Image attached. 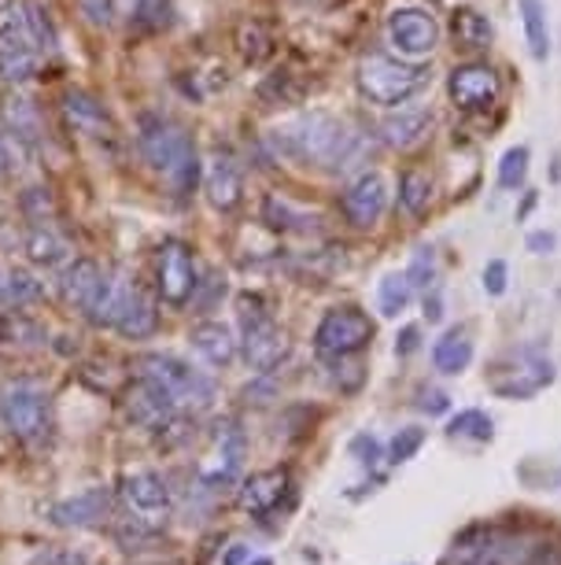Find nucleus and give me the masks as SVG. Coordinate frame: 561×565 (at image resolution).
Returning <instances> with one entry per match:
<instances>
[{
  "instance_id": "obj_1",
  "label": "nucleus",
  "mask_w": 561,
  "mask_h": 565,
  "mask_svg": "<svg viewBox=\"0 0 561 565\" xmlns=\"http://www.w3.org/2000/svg\"><path fill=\"white\" fill-rule=\"evenodd\" d=\"M273 145L295 163H314L325 170H352L366 159V134L330 111H303L281 130H273Z\"/></svg>"
},
{
  "instance_id": "obj_2",
  "label": "nucleus",
  "mask_w": 561,
  "mask_h": 565,
  "mask_svg": "<svg viewBox=\"0 0 561 565\" xmlns=\"http://www.w3.org/2000/svg\"><path fill=\"white\" fill-rule=\"evenodd\" d=\"M137 152L177 196H188L199 181V152L193 134L171 115H144L137 126Z\"/></svg>"
},
{
  "instance_id": "obj_3",
  "label": "nucleus",
  "mask_w": 561,
  "mask_h": 565,
  "mask_svg": "<svg viewBox=\"0 0 561 565\" xmlns=\"http://www.w3.org/2000/svg\"><path fill=\"white\" fill-rule=\"evenodd\" d=\"M137 377L159 385L185 414H204L215 407V399H218V385L204 370H196L193 362H185L177 355H163V351L144 355L137 362Z\"/></svg>"
},
{
  "instance_id": "obj_4",
  "label": "nucleus",
  "mask_w": 561,
  "mask_h": 565,
  "mask_svg": "<svg viewBox=\"0 0 561 565\" xmlns=\"http://www.w3.org/2000/svg\"><path fill=\"white\" fill-rule=\"evenodd\" d=\"M358 93L377 108H403L410 97H418L429 85V71L421 63H407L385 52H369L358 63Z\"/></svg>"
},
{
  "instance_id": "obj_5",
  "label": "nucleus",
  "mask_w": 561,
  "mask_h": 565,
  "mask_svg": "<svg viewBox=\"0 0 561 565\" xmlns=\"http://www.w3.org/2000/svg\"><path fill=\"white\" fill-rule=\"evenodd\" d=\"M0 422H4V429L12 433L19 444H26V447L48 444L52 429H56L48 388L30 377H19L12 385H4L0 388Z\"/></svg>"
},
{
  "instance_id": "obj_6",
  "label": "nucleus",
  "mask_w": 561,
  "mask_h": 565,
  "mask_svg": "<svg viewBox=\"0 0 561 565\" xmlns=\"http://www.w3.org/2000/svg\"><path fill=\"white\" fill-rule=\"evenodd\" d=\"M240 311H237V318H240V351H245V362L256 373H273L281 366L284 359H289V351H292V344H289V333L278 326V318L270 315V307L262 303V296H240Z\"/></svg>"
},
{
  "instance_id": "obj_7",
  "label": "nucleus",
  "mask_w": 561,
  "mask_h": 565,
  "mask_svg": "<svg viewBox=\"0 0 561 565\" xmlns=\"http://www.w3.org/2000/svg\"><path fill=\"white\" fill-rule=\"evenodd\" d=\"M374 333L377 326L363 307H333L314 329V351L322 359H355L358 351L374 344Z\"/></svg>"
},
{
  "instance_id": "obj_8",
  "label": "nucleus",
  "mask_w": 561,
  "mask_h": 565,
  "mask_svg": "<svg viewBox=\"0 0 561 565\" xmlns=\"http://www.w3.org/2000/svg\"><path fill=\"white\" fill-rule=\"evenodd\" d=\"M199 270H196V255L185 241L166 237L159 244L155 255V292L166 307H188L196 296Z\"/></svg>"
},
{
  "instance_id": "obj_9",
  "label": "nucleus",
  "mask_w": 561,
  "mask_h": 565,
  "mask_svg": "<svg viewBox=\"0 0 561 565\" xmlns=\"http://www.w3.org/2000/svg\"><path fill=\"white\" fill-rule=\"evenodd\" d=\"M554 381V362L539 351H514L510 359L492 366V388L503 399H532L536 392H543Z\"/></svg>"
},
{
  "instance_id": "obj_10",
  "label": "nucleus",
  "mask_w": 561,
  "mask_h": 565,
  "mask_svg": "<svg viewBox=\"0 0 561 565\" xmlns=\"http://www.w3.org/2000/svg\"><path fill=\"white\" fill-rule=\"evenodd\" d=\"M126 414H130V422L133 425H141L144 433H174V429H182V407L166 396L163 388L152 385V381H144V377H137L130 392H126Z\"/></svg>"
},
{
  "instance_id": "obj_11",
  "label": "nucleus",
  "mask_w": 561,
  "mask_h": 565,
  "mask_svg": "<svg viewBox=\"0 0 561 565\" xmlns=\"http://www.w3.org/2000/svg\"><path fill=\"white\" fill-rule=\"evenodd\" d=\"M388 41L407 60L432 56L440 45V23L425 8H396L388 15Z\"/></svg>"
},
{
  "instance_id": "obj_12",
  "label": "nucleus",
  "mask_w": 561,
  "mask_h": 565,
  "mask_svg": "<svg viewBox=\"0 0 561 565\" xmlns=\"http://www.w3.org/2000/svg\"><path fill=\"white\" fill-rule=\"evenodd\" d=\"M108 270L97 263V259H86V255H78V259H67L60 266V277H56V289L63 296V303H71L74 311L82 315H93L100 303L104 289H108Z\"/></svg>"
},
{
  "instance_id": "obj_13",
  "label": "nucleus",
  "mask_w": 561,
  "mask_h": 565,
  "mask_svg": "<svg viewBox=\"0 0 561 565\" xmlns=\"http://www.w3.org/2000/svg\"><path fill=\"white\" fill-rule=\"evenodd\" d=\"M0 134L8 137L12 156L41 152V145H45V119H41L37 104L23 97V93H8V97L0 100Z\"/></svg>"
},
{
  "instance_id": "obj_14",
  "label": "nucleus",
  "mask_w": 561,
  "mask_h": 565,
  "mask_svg": "<svg viewBox=\"0 0 561 565\" xmlns=\"http://www.w3.org/2000/svg\"><path fill=\"white\" fill-rule=\"evenodd\" d=\"M447 93L458 111H488L503 93V82L488 63H458L447 78Z\"/></svg>"
},
{
  "instance_id": "obj_15",
  "label": "nucleus",
  "mask_w": 561,
  "mask_h": 565,
  "mask_svg": "<svg viewBox=\"0 0 561 565\" xmlns=\"http://www.w3.org/2000/svg\"><path fill=\"white\" fill-rule=\"evenodd\" d=\"M341 211L355 230H374L388 211V181L377 170H363L341 193Z\"/></svg>"
},
{
  "instance_id": "obj_16",
  "label": "nucleus",
  "mask_w": 561,
  "mask_h": 565,
  "mask_svg": "<svg viewBox=\"0 0 561 565\" xmlns=\"http://www.w3.org/2000/svg\"><path fill=\"white\" fill-rule=\"evenodd\" d=\"M240 462H245V433H240L237 422H222L215 433V444H211L207 462L199 466V484L211 488V492L233 484L240 473Z\"/></svg>"
},
{
  "instance_id": "obj_17",
  "label": "nucleus",
  "mask_w": 561,
  "mask_h": 565,
  "mask_svg": "<svg viewBox=\"0 0 561 565\" xmlns=\"http://www.w3.org/2000/svg\"><path fill=\"white\" fill-rule=\"evenodd\" d=\"M119 492L126 499V507H130V514L144 518V521L166 518V514H171V507H174L171 484H166V477L155 473V469H137V473H126Z\"/></svg>"
},
{
  "instance_id": "obj_18",
  "label": "nucleus",
  "mask_w": 561,
  "mask_h": 565,
  "mask_svg": "<svg viewBox=\"0 0 561 565\" xmlns=\"http://www.w3.org/2000/svg\"><path fill=\"white\" fill-rule=\"evenodd\" d=\"M52 525L60 529H97L111 518V492L108 488H86L78 495L60 499L56 507L48 510Z\"/></svg>"
},
{
  "instance_id": "obj_19",
  "label": "nucleus",
  "mask_w": 561,
  "mask_h": 565,
  "mask_svg": "<svg viewBox=\"0 0 561 565\" xmlns=\"http://www.w3.org/2000/svg\"><path fill=\"white\" fill-rule=\"evenodd\" d=\"M237 499L251 518H270L273 510H281L284 499H292L289 469H262V473H251L248 481L240 484Z\"/></svg>"
},
{
  "instance_id": "obj_20",
  "label": "nucleus",
  "mask_w": 561,
  "mask_h": 565,
  "mask_svg": "<svg viewBox=\"0 0 561 565\" xmlns=\"http://www.w3.org/2000/svg\"><path fill=\"white\" fill-rule=\"evenodd\" d=\"M204 193H207V204L222 211V215L240 207V200H245V174H240V163L229 152H215V159L207 163Z\"/></svg>"
},
{
  "instance_id": "obj_21",
  "label": "nucleus",
  "mask_w": 561,
  "mask_h": 565,
  "mask_svg": "<svg viewBox=\"0 0 561 565\" xmlns=\"http://www.w3.org/2000/svg\"><path fill=\"white\" fill-rule=\"evenodd\" d=\"M111 329L119 337H126V340H148V337H155L159 311H155V300L141 289V285H133V281L126 285L119 311H115V318H111Z\"/></svg>"
},
{
  "instance_id": "obj_22",
  "label": "nucleus",
  "mask_w": 561,
  "mask_h": 565,
  "mask_svg": "<svg viewBox=\"0 0 561 565\" xmlns=\"http://www.w3.org/2000/svg\"><path fill=\"white\" fill-rule=\"evenodd\" d=\"M63 115H67L71 130L89 137V141H111V137H115L111 115L97 97H93V93L67 89V93H63Z\"/></svg>"
},
{
  "instance_id": "obj_23",
  "label": "nucleus",
  "mask_w": 561,
  "mask_h": 565,
  "mask_svg": "<svg viewBox=\"0 0 561 565\" xmlns=\"http://www.w3.org/2000/svg\"><path fill=\"white\" fill-rule=\"evenodd\" d=\"M432 126V111L429 108H399L385 115V122L377 126L380 130V141L388 148H399V152H407V148H414L425 141Z\"/></svg>"
},
{
  "instance_id": "obj_24",
  "label": "nucleus",
  "mask_w": 561,
  "mask_h": 565,
  "mask_svg": "<svg viewBox=\"0 0 561 565\" xmlns=\"http://www.w3.org/2000/svg\"><path fill=\"white\" fill-rule=\"evenodd\" d=\"M26 259L34 266H45V270H56L71 259V244L60 237V230L52 222H30L26 226Z\"/></svg>"
},
{
  "instance_id": "obj_25",
  "label": "nucleus",
  "mask_w": 561,
  "mask_h": 565,
  "mask_svg": "<svg viewBox=\"0 0 561 565\" xmlns=\"http://www.w3.org/2000/svg\"><path fill=\"white\" fill-rule=\"evenodd\" d=\"M188 340H193L196 355L204 359L207 366H215V370H226L229 362L237 359V337H233L222 322H199V326H193Z\"/></svg>"
},
{
  "instance_id": "obj_26",
  "label": "nucleus",
  "mask_w": 561,
  "mask_h": 565,
  "mask_svg": "<svg viewBox=\"0 0 561 565\" xmlns=\"http://www.w3.org/2000/svg\"><path fill=\"white\" fill-rule=\"evenodd\" d=\"M45 56L30 41H0V78L8 85H26L37 78Z\"/></svg>"
},
{
  "instance_id": "obj_27",
  "label": "nucleus",
  "mask_w": 561,
  "mask_h": 565,
  "mask_svg": "<svg viewBox=\"0 0 561 565\" xmlns=\"http://www.w3.org/2000/svg\"><path fill=\"white\" fill-rule=\"evenodd\" d=\"M473 362V340H470V329H447L436 344H432V366L440 373H462L470 370Z\"/></svg>"
},
{
  "instance_id": "obj_28",
  "label": "nucleus",
  "mask_w": 561,
  "mask_h": 565,
  "mask_svg": "<svg viewBox=\"0 0 561 565\" xmlns=\"http://www.w3.org/2000/svg\"><path fill=\"white\" fill-rule=\"evenodd\" d=\"M45 296V285L23 266H0V307H30Z\"/></svg>"
},
{
  "instance_id": "obj_29",
  "label": "nucleus",
  "mask_w": 561,
  "mask_h": 565,
  "mask_svg": "<svg viewBox=\"0 0 561 565\" xmlns=\"http://www.w3.org/2000/svg\"><path fill=\"white\" fill-rule=\"evenodd\" d=\"M451 34H454V45L462 52H484L492 45V23H488V15H481L476 8H454Z\"/></svg>"
},
{
  "instance_id": "obj_30",
  "label": "nucleus",
  "mask_w": 561,
  "mask_h": 565,
  "mask_svg": "<svg viewBox=\"0 0 561 565\" xmlns=\"http://www.w3.org/2000/svg\"><path fill=\"white\" fill-rule=\"evenodd\" d=\"M521 8V23H525V38H528V52L543 63L550 56V26H547V4L543 0H517Z\"/></svg>"
},
{
  "instance_id": "obj_31",
  "label": "nucleus",
  "mask_w": 561,
  "mask_h": 565,
  "mask_svg": "<svg viewBox=\"0 0 561 565\" xmlns=\"http://www.w3.org/2000/svg\"><path fill=\"white\" fill-rule=\"evenodd\" d=\"M414 296L418 292H414V285H410L407 270L403 274H385L377 285V307L385 318H399L410 303H414Z\"/></svg>"
},
{
  "instance_id": "obj_32",
  "label": "nucleus",
  "mask_w": 561,
  "mask_h": 565,
  "mask_svg": "<svg viewBox=\"0 0 561 565\" xmlns=\"http://www.w3.org/2000/svg\"><path fill=\"white\" fill-rule=\"evenodd\" d=\"M174 26V0H137L130 12V30L137 34H163Z\"/></svg>"
},
{
  "instance_id": "obj_33",
  "label": "nucleus",
  "mask_w": 561,
  "mask_h": 565,
  "mask_svg": "<svg viewBox=\"0 0 561 565\" xmlns=\"http://www.w3.org/2000/svg\"><path fill=\"white\" fill-rule=\"evenodd\" d=\"M262 222H267L270 230H281V233H306V230H314L317 215L295 211L289 200H281V196H267V204H262Z\"/></svg>"
},
{
  "instance_id": "obj_34",
  "label": "nucleus",
  "mask_w": 561,
  "mask_h": 565,
  "mask_svg": "<svg viewBox=\"0 0 561 565\" xmlns=\"http://www.w3.org/2000/svg\"><path fill=\"white\" fill-rule=\"evenodd\" d=\"M399 204L414 218L425 215L432 204V178L425 170H403V178H399Z\"/></svg>"
},
{
  "instance_id": "obj_35",
  "label": "nucleus",
  "mask_w": 561,
  "mask_h": 565,
  "mask_svg": "<svg viewBox=\"0 0 561 565\" xmlns=\"http://www.w3.org/2000/svg\"><path fill=\"white\" fill-rule=\"evenodd\" d=\"M451 440H473V444H488L495 436V422L484 411H458L447 422Z\"/></svg>"
},
{
  "instance_id": "obj_36",
  "label": "nucleus",
  "mask_w": 561,
  "mask_h": 565,
  "mask_svg": "<svg viewBox=\"0 0 561 565\" xmlns=\"http://www.w3.org/2000/svg\"><path fill=\"white\" fill-rule=\"evenodd\" d=\"M421 444H425V429H418V425H407V429H399L388 440L385 458H388L391 466H403V462H410V458L421 451Z\"/></svg>"
},
{
  "instance_id": "obj_37",
  "label": "nucleus",
  "mask_w": 561,
  "mask_h": 565,
  "mask_svg": "<svg viewBox=\"0 0 561 565\" xmlns=\"http://www.w3.org/2000/svg\"><path fill=\"white\" fill-rule=\"evenodd\" d=\"M528 178V148L517 145V148H506L503 159H499V185L503 189H521Z\"/></svg>"
},
{
  "instance_id": "obj_38",
  "label": "nucleus",
  "mask_w": 561,
  "mask_h": 565,
  "mask_svg": "<svg viewBox=\"0 0 561 565\" xmlns=\"http://www.w3.org/2000/svg\"><path fill=\"white\" fill-rule=\"evenodd\" d=\"M407 277H410V285H414V292L436 289V252L418 248L414 259H410V266H407Z\"/></svg>"
},
{
  "instance_id": "obj_39",
  "label": "nucleus",
  "mask_w": 561,
  "mask_h": 565,
  "mask_svg": "<svg viewBox=\"0 0 561 565\" xmlns=\"http://www.w3.org/2000/svg\"><path fill=\"white\" fill-rule=\"evenodd\" d=\"M352 455L358 458V466H366V469H377V462L385 458V451H380V440H377V436H369V433L355 436Z\"/></svg>"
},
{
  "instance_id": "obj_40",
  "label": "nucleus",
  "mask_w": 561,
  "mask_h": 565,
  "mask_svg": "<svg viewBox=\"0 0 561 565\" xmlns=\"http://www.w3.org/2000/svg\"><path fill=\"white\" fill-rule=\"evenodd\" d=\"M506 285H510V266H506L503 259H492L488 266H484V292L503 296Z\"/></svg>"
},
{
  "instance_id": "obj_41",
  "label": "nucleus",
  "mask_w": 561,
  "mask_h": 565,
  "mask_svg": "<svg viewBox=\"0 0 561 565\" xmlns=\"http://www.w3.org/2000/svg\"><path fill=\"white\" fill-rule=\"evenodd\" d=\"M82 15L89 19L93 26H108L111 23V0H78Z\"/></svg>"
},
{
  "instance_id": "obj_42",
  "label": "nucleus",
  "mask_w": 561,
  "mask_h": 565,
  "mask_svg": "<svg viewBox=\"0 0 561 565\" xmlns=\"http://www.w3.org/2000/svg\"><path fill=\"white\" fill-rule=\"evenodd\" d=\"M525 565H561V547H554V543H539V547L528 551Z\"/></svg>"
},
{
  "instance_id": "obj_43",
  "label": "nucleus",
  "mask_w": 561,
  "mask_h": 565,
  "mask_svg": "<svg viewBox=\"0 0 561 565\" xmlns=\"http://www.w3.org/2000/svg\"><path fill=\"white\" fill-rule=\"evenodd\" d=\"M418 407L425 411V414H443V411L451 407V403H447V392H440V388H429V392H421Z\"/></svg>"
},
{
  "instance_id": "obj_44",
  "label": "nucleus",
  "mask_w": 561,
  "mask_h": 565,
  "mask_svg": "<svg viewBox=\"0 0 561 565\" xmlns=\"http://www.w3.org/2000/svg\"><path fill=\"white\" fill-rule=\"evenodd\" d=\"M421 348V329L418 326H407L403 333H399V340H396V355H414V351Z\"/></svg>"
},
{
  "instance_id": "obj_45",
  "label": "nucleus",
  "mask_w": 561,
  "mask_h": 565,
  "mask_svg": "<svg viewBox=\"0 0 561 565\" xmlns=\"http://www.w3.org/2000/svg\"><path fill=\"white\" fill-rule=\"evenodd\" d=\"M528 252L532 255H550L554 252V233H547V230H536V233H528Z\"/></svg>"
},
{
  "instance_id": "obj_46",
  "label": "nucleus",
  "mask_w": 561,
  "mask_h": 565,
  "mask_svg": "<svg viewBox=\"0 0 561 565\" xmlns=\"http://www.w3.org/2000/svg\"><path fill=\"white\" fill-rule=\"evenodd\" d=\"M19 333V318H12V311H4V307H0V344H4V340H12Z\"/></svg>"
},
{
  "instance_id": "obj_47",
  "label": "nucleus",
  "mask_w": 561,
  "mask_h": 565,
  "mask_svg": "<svg viewBox=\"0 0 561 565\" xmlns=\"http://www.w3.org/2000/svg\"><path fill=\"white\" fill-rule=\"evenodd\" d=\"M12 148H8V137L4 134H0V178H8V174H12Z\"/></svg>"
}]
</instances>
